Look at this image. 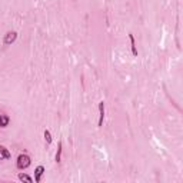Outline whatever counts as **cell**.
<instances>
[{
  "label": "cell",
  "mask_w": 183,
  "mask_h": 183,
  "mask_svg": "<svg viewBox=\"0 0 183 183\" xmlns=\"http://www.w3.org/2000/svg\"><path fill=\"white\" fill-rule=\"evenodd\" d=\"M10 122V117L7 115H0V127H7Z\"/></svg>",
  "instance_id": "5b68a950"
},
{
  "label": "cell",
  "mask_w": 183,
  "mask_h": 183,
  "mask_svg": "<svg viewBox=\"0 0 183 183\" xmlns=\"http://www.w3.org/2000/svg\"><path fill=\"white\" fill-rule=\"evenodd\" d=\"M17 39V33L16 32H9V33H6V36H4V40L3 43L4 44H12L14 40Z\"/></svg>",
  "instance_id": "7a4b0ae2"
},
{
  "label": "cell",
  "mask_w": 183,
  "mask_h": 183,
  "mask_svg": "<svg viewBox=\"0 0 183 183\" xmlns=\"http://www.w3.org/2000/svg\"><path fill=\"white\" fill-rule=\"evenodd\" d=\"M9 157H10V152H9L4 146H0V160L9 159Z\"/></svg>",
  "instance_id": "8992f818"
},
{
  "label": "cell",
  "mask_w": 183,
  "mask_h": 183,
  "mask_svg": "<svg viewBox=\"0 0 183 183\" xmlns=\"http://www.w3.org/2000/svg\"><path fill=\"white\" fill-rule=\"evenodd\" d=\"M19 179H20V180H26V182H33V179H32L29 175H26V173H19Z\"/></svg>",
  "instance_id": "ba28073f"
},
{
  "label": "cell",
  "mask_w": 183,
  "mask_h": 183,
  "mask_svg": "<svg viewBox=\"0 0 183 183\" xmlns=\"http://www.w3.org/2000/svg\"><path fill=\"white\" fill-rule=\"evenodd\" d=\"M44 173V167L43 166H37L36 167V170H34V182L39 183L42 180V176H43Z\"/></svg>",
  "instance_id": "3957f363"
},
{
  "label": "cell",
  "mask_w": 183,
  "mask_h": 183,
  "mask_svg": "<svg viewBox=\"0 0 183 183\" xmlns=\"http://www.w3.org/2000/svg\"><path fill=\"white\" fill-rule=\"evenodd\" d=\"M99 127L103 125V119H105V103L100 102L99 103Z\"/></svg>",
  "instance_id": "277c9868"
},
{
  "label": "cell",
  "mask_w": 183,
  "mask_h": 183,
  "mask_svg": "<svg viewBox=\"0 0 183 183\" xmlns=\"http://www.w3.org/2000/svg\"><path fill=\"white\" fill-rule=\"evenodd\" d=\"M129 40H130V44H132V53H133V56H137V49H136L135 37H133V34H132V33L129 34Z\"/></svg>",
  "instance_id": "52a82bcc"
},
{
  "label": "cell",
  "mask_w": 183,
  "mask_h": 183,
  "mask_svg": "<svg viewBox=\"0 0 183 183\" xmlns=\"http://www.w3.org/2000/svg\"><path fill=\"white\" fill-rule=\"evenodd\" d=\"M44 139H46V142L50 145L52 143V135H50V132L49 130H44Z\"/></svg>",
  "instance_id": "9c48e42d"
},
{
  "label": "cell",
  "mask_w": 183,
  "mask_h": 183,
  "mask_svg": "<svg viewBox=\"0 0 183 183\" xmlns=\"http://www.w3.org/2000/svg\"><path fill=\"white\" fill-rule=\"evenodd\" d=\"M60 156H62V143H59V149L56 153V162H60Z\"/></svg>",
  "instance_id": "30bf717a"
},
{
  "label": "cell",
  "mask_w": 183,
  "mask_h": 183,
  "mask_svg": "<svg viewBox=\"0 0 183 183\" xmlns=\"http://www.w3.org/2000/svg\"><path fill=\"white\" fill-rule=\"evenodd\" d=\"M30 163H32V160H30V157L27 156V155H20V156L17 157L16 166H17V169L23 170V169H27V167L30 166Z\"/></svg>",
  "instance_id": "6da1fadb"
}]
</instances>
